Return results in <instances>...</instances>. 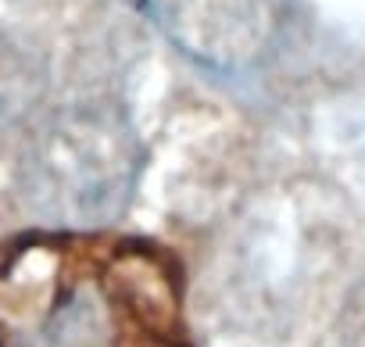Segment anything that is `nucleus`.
Segmentation results:
<instances>
[{
	"label": "nucleus",
	"instance_id": "f257e3e1",
	"mask_svg": "<svg viewBox=\"0 0 365 347\" xmlns=\"http://www.w3.org/2000/svg\"><path fill=\"white\" fill-rule=\"evenodd\" d=\"M0 347H194L175 258L129 237H43L0 261Z\"/></svg>",
	"mask_w": 365,
	"mask_h": 347
}]
</instances>
